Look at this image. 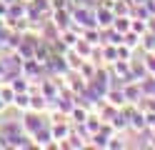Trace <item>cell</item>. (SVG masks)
Wrapping results in <instances>:
<instances>
[{
  "label": "cell",
  "mask_w": 155,
  "mask_h": 150,
  "mask_svg": "<svg viewBox=\"0 0 155 150\" xmlns=\"http://www.w3.org/2000/svg\"><path fill=\"white\" fill-rule=\"evenodd\" d=\"M8 83L13 85V90L15 93H25V90H30V80H28L23 73H18V75H13L10 80H8Z\"/></svg>",
  "instance_id": "7"
},
{
  "label": "cell",
  "mask_w": 155,
  "mask_h": 150,
  "mask_svg": "<svg viewBox=\"0 0 155 150\" xmlns=\"http://www.w3.org/2000/svg\"><path fill=\"white\" fill-rule=\"evenodd\" d=\"M138 43H140V33H135V30L123 33V45H128V48L133 50V48H138Z\"/></svg>",
  "instance_id": "13"
},
{
  "label": "cell",
  "mask_w": 155,
  "mask_h": 150,
  "mask_svg": "<svg viewBox=\"0 0 155 150\" xmlns=\"http://www.w3.org/2000/svg\"><path fill=\"white\" fill-rule=\"evenodd\" d=\"M50 133H53V138H55V148H60L68 138H70V133H73V128H70V120H50Z\"/></svg>",
  "instance_id": "2"
},
{
  "label": "cell",
  "mask_w": 155,
  "mask_h": 150,
  "mask_svg": "<svg viewBox=\"0 0 155 150\" xmlns=\"http://www.w3.org/2000/svg\"><path fill=\"white\" fill-rule=\"evenodd\" d=\"M73 25L80 30V33L85 28H98L95 25V10L85 8V5L83 8H73Z\"/></svg>",
  "instance_id": "1"
},
{
  "label": "cell",
  "mask_w": 155,
  "mask_h": 150,
  "mask_svg": "<svg viewBox=\"0 0 155 150\" xmlns=\"http://www.w3.org/2000/svg\"><path fill=\"white\" fill-rule=\"evenodd\" d=\"M23 3H30V0H23Z\"/></svg>",
  "instance_id": "16"
},
{
  "label": "cell",
  "mask_w": 155,
  "mask_h": 150,
  "mask_svg": "<svg viewBox=\"0 0 155 150\" xmlns=\"http://www.w3.org/2000/svg\"><path fill=\"white\" fill-rule=\"evenodd\" d=\"M145 68H148V73L155 75V55H148V60H145Z\"/></svg>",
  "instance_id": "14"
},
{
  "label": "cell",
  "mask_w": 155,
  "mask_h": 150,
  "mask_svg": "<svg viewBox=\"0 0 155 150\" xmlns=\"http://www.w3.org/2000/svg\"><path fill=\"white\" fill-rule=\"evenodd\" d=\"M103 58H105V63H115L118 60V45H113V43H105L103 45Z\"/></svg>",
  "instance_id": "11"
},
{
  "label": "cell",
  "mask_w": 155,
  "mask_h": 150,
  "mask_svg": "<svg viewBox=\"0 0 155 150\" xmlns=\"http://www.w3.org/2000/svg\"><path fill=\"white\" fill-rule=\"evenodd\" d=\"M33 143H35V148H55V138L50 133V125H43L38 133H33Z\"/></svg>",
  "instance_id": "5"
},
{
  "label": "cell",
  "mask_w": 155,
  "mask_h": 150,
  "mask_svg": "<svg viewBox=\"0 0 155 150\" xmlns=\"http://www.w3.org/2000/svg\"><path fill=\"white\" fill-rule=\"evenodd\" d=\"M0 98H3V103L10 108L13 105V98H15V90H13V85L10 83H0Z\"/></svg>",
  "instance_id": "10"
},
{
  "label": "cell",
  "mask_w": 155,
  "mask_h": 150,
  "mask_svg": "<svg viewBox=\"0 0 155 150\" xmlns=\"http://www.w3.org/2000/svg\"><path fill=\"white\" fill-rule=\"evenodd\" d=\"M20 123H23V130L28 135H33L38 133L43 125H45V120H43V113H35V110H25L23 118H20Z\"/></svg>",
  "instance_id": "3"
},
{
  "label": "cell",
  "mask_w": 155,
  "mask_h": 150,
  "mask_svg": "<svg viewBox=\"0 0 155 150\" xmlns=\"http://www.w3.org/2000/svg\"><path fill=\"white\" fill-rule=\"evenodd\" d=\"M5 110H8V105L3 103V98H0V115H3V113H5Z\"/></svg>",
  "instance_id": "15"
},
{
  "label": "cell",
  "mask_w": 155,
  "mask_h": 150,
  "mask_svg": "<svg viewBox=\"0 0 155 150\" xmlns=\"http://www.w3.org/2000/svg\"><path fill=\"white\" fill-rule=\"evenodd\" d=\"M105 98H108V103H113L115 108H120V105L125 103V93H123V90H108Z\"/></svg>",
  "instance_id": "12"
},
{
  "label": "cell",
  "mask_w": 155,
  "mask_h": 150,
  "mask_svg": "<svg viewBox=\"0 0 155 150\" xmlns=\"http://www.w3.org/2000/svg\"><path fill=\"white\" fill-rule=\"evenodd\" d=\"M88 110H85V108H80V105H78L75 103V108L70 110V115H68V118H70V123H75V125H80V123H85V120H88Z\"/></svg>",
  "instance_id": "9"
},
{
  "label": "cell",
  "mask_w": 155,
  "mask_h": 150,
  "mask_svg": "<svg viewBox=\"0 0 155 150\" xmlns=\"http://www.w3.org/2000/svg\"><path fill=\"white\" fill-rule=\"evenodd\" d=\"M130 25H133L130 15H115V20H113V30H118V33H128Z\"/></svg>",
  "instance_id": "8"
},
{
  "label": "cell",
  "mask_w": 155,
  "mask_h": 150,
  "mask_svg": "<svg viewBox=\"0 0 155 150\" xmlns=\"http://www.w3.org/2000/svg\"><path fill=\"white\" fill-rule=\"evenodd\" d=\"M10 108H18L20 113L30 110V90H25V93H15V98H13V105H10Z\"/></svg>",
  "instance_id": "6"
},
{
  "label": "cell",
  "mask_w": 155,
  "mask_h": 150,
  "mask_svg": "<svg viewBox=\"0 0 155 150\" xmlns=\"http://www.w3.org/2000/svg\"><path fill=\"white\" fill-rule=\"evenodd\" d=\"M113 20H115V13H113V8L105 3L103 8H98L95 10V25H98L100 30H105V28H113Z\"/></svg>",
  "instance_id": "4"
}]
</instances>
